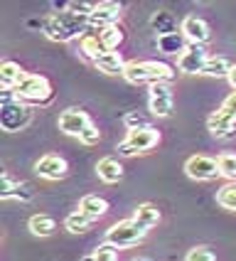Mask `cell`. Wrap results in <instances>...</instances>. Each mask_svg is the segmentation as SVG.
<instances>
[{"instance_id":"1","label":"cell","mask_w":236,"mask_h":261,"mask_svg":"<svg viewBox=\"0 0 236 261\" xmlns=\"http://www.w3.org/2000/svg\"><path fill=\"white\" fill-rule=\"evenodd\" d=\"M40 25L52 42H72V40H81L88 32V17L76 15L72 10H59L54 15L42 17Z\"/></svg>"},{"instance_id":"2","label":"cell","mask_w":236,"mask_h":261,"mask_svg":"<svg viewBox=\"0 0 236 261\" xmlns=\"http://www.w3.org/2000/svg\"><path fill=\"white\" fill-rule=\"evenodd\" d=\"M123 76L131 84H150V87H155V84H170L175 79V72L165 62H153V59L138 62V59H133V62H128Z\"/></svg>"},{"instance_id":"3","label":"cell","mask_w":236,"mask_h":261,"mask_svg":"<svg viewBox=\"0 0 236 261\" xmlns=\"http://www.w3.org/2000/svg\"><path fill=\"white\" fill-rule=\"evenodd\" d=\"M148 229H143L135 219H123V222H116L106 229V239L103 244H111L113 249H131L135 244H140L145 239Z\"/></svg>"},{"instance_id":"4","label":"cell","mask_w":236,"mask_h":261,"mask_svg":"<svg viewBox=\"0 0 236 261\" xmlns=\"http://www.w3.org/2000/svg\"><path fill=\"white\" fill-rule=\"evenodd\" d=\"M15 91V99L20 103H49L52 101V87H49V82L40 76V74H27L17 87L13 89Z\"/></svg>"},{"instance_id":"5","label":"cell","mask_w":236,"mask_h":261,"mask_svg":"<svg viewBox=\"0 0 236 261\" xmlns=\"http://www.w3.org/2000/svg\"><path fill=\"white\" fill-rule=\"evenodd\" d=\"M158 143H160V133H158V128H153V126L128 130L126 138L118 143V155L131 158V155H138V153H148L150 148H155Z\"/></svg>"},{"instance_id":"6","label":"cell","mask_w":236,"mask_h":261,"mask_svg":"<svg viewBox=\"0 0 236 261\" xmlns=\"http://www.w3.org/2000/svg\"><path fill=\"white\" fill-rule=\"evenodd\" d=\"M29 121H32V109L27 103L13 101L0 106V126H3V130H8V133L22 130Z\"/></svg>"},{"instance_id":"7","label":"cell","mask_w":236,"mask_h":261,"mask_svg":"<svg viewBox=\"0 0 236 261\" xmlns=\"http://www.w3.org/2000/svg\"><path fill=\"white\" fill-rule=\"evenodd\" d=\"M121 13H123V5L116 3V0L96 3L94 13L88 15V28H111V25H118Z\"/></svg>"},{"instance_id":"8","label":"cell","mask_w":236,"mask_h":261,"mask_svg":"<svg viewBox=\"0 0 236 261\" xmlns=\"http://www.w3.org/2000/svg\"><path fill=\"white\" fill-rule=\"evenodd\" d=\"M209 62V55L202 44H187V49L177 57V67L185 74H202Z\"/></svg>"},{"instance_id":"9","label":"cell","mask_w":236,"mask_h":261,"mask_svg":"<svg viewBox=\"0 0 236 261\" xmlns=\"http://www.w3.org/2000/svg\"><path fill=\"white\" fill-rule=\"evenodd\" d=\"M185 173L190 175L192 180L206 182V180L219 177V165H217V160L214 158H206V155H192V158L185 163Z\"/></svg>"},{"instance_id":"10","label":"cell","mask_w":236,"mask_h":261,"mask_svg":"<svg viewBox=\"0 0 236 261\" xmlns=\"http://www.w3.org/2000/svg\"><path fill=\"white\" fill-rule=\"evenodd\" d=\"M91 126V118L84 109H67V111H62V116H59V130L62 133H67V136H76V138H81V133Z\"/></svg>"},{"instance_id":"11","label":"cell","mask_w":236,"mask_h":261,"mask_svg":"<svg viewBox=\"0 0 236 261\" xmlns=\"http://www.w3.org/2000/svg\"><path fill=\"white\" fill-rule=\"evenodd\" d=\"M148 106H150L153 116H158V118L170 116L172 114V89H170V84H155V87H150Z\"/></svg>"},{"instance_id":"12","label":"cell","mask_w":236,"mask_h":261,"mask_svg":"<svg viewBox=\"0 0 236 261\" xmlns=\"http://www.w3.org/2000/svg\"><path fill=\"white\" fill-rule=\"evenodd\" d=\"M180 32L185 35V40L190 44H202L204 47L209 42V37H212V30L206 25L202 17H197V15H187L182 22H180Z\"/></svg>"},{"instance_id":"13","label":"cell","mask_w":236,"mask_h":261,"mask_svg":"<svg viewBox=\"0 0 236 261\" xmlns=\"http://www.w3.org/2000/svg\"><path fill=\"white\" fill-rule=\"evenodd\" d=\"M0 200H20V202H32L35 190L27 182H15L8 173H0Z\"/></svg>"},{"instance_id":"14","label":"cell","mask_w":236,"mask_h":261,"mask_svg":"<svg viewBox=\"0 0 236 261\" xmlns=\"http://www.w3.org/2000/svg\"><path fill=\"white\" fill-rule=\"evenodd\" d=\"M35 173L44 180H62L67 175V160L62 155H42L35 163Z\"/></svg>"},{"instance_id":"15","label":"cell","mask_w":236,"mask_h":261,"mask_svg":"<svg viewBox=\"0 0 236 261\" xmlns=\"http://www.w3.org/2000/svg\"><path fill=\"white\" fill-rule=\"evenodd\" d=\"M206 128H209V133L214 138H231L236 133V121L229 118L226 114H221V111H214L212 116L206 118Z\"/></svg>"},{"instance_id":"16","label":"cell","mask_w":236,"mask_h":261,"mask_svg":"<svg viewBox=\"0 0 236 261\" xmlns=\"http://www.w3.org/2000/svg\"><path fill=\"white\" fill-rule=\"evenodd\" d=\"M94 67L103 74H121L123 76L128 62H123L121 52H103V55H99V57L94 59Z\"/></svg>"},{"instance_id":"17","label":"cell","mask_w":236,"mask_h":261,"mask_svg":"<svg viewBox=\"0 0 236 261\" xmlns=\"http://www.w3.org/2000/svg\"><path fill=\"white\" fill-rule=\"evenodd\" d=\"M96 175H99V180L108 182V185L121 182L123 180V165L116 158H101L96 163Z\"/></svg>"},{"instance_id":"18","label":"cell","mask_w":236,"mask_h":261,"mask_svg":"<svg viewBox=\"0 0 236 261\" xmlns=\"http://www.w3.org/2000/svg\"><path fill=\"white\" fill-rule=\"evenodd\" d=\"M27 74L22 72V67L17 64V62H3L0 64V84H3V89H15L22 79H25Z\"/></svg>"},{"instance_id":"19","label":"cell","mask_w":236,"mask_h":261,"mask_svg":"<svg viewBox=\"0 0 236 261\" xmlns=\"http://www.w3.org/2000/svg\"><path fill=\"white\" fill-rule=\"evenodd\" d=\"M131 219H135L143 229H148V232H150V229L160 222V210H158L155 204L143 202V204H138V207H135V212H133Z\"/></svg>"},{"instance_id":"20","label":"cell","mask_w":236,"mask_h":261,"mask_svg":"<svg viewBox=\"0 0 236 261\" xmlns=\"http://www.w3.org/2000/svg\"><path fill=\"white\" fill-rule=\"evenodd\" d=\"M150 28L158 32V37H165V35H175L177 32V20L172 13H167V10H158V13H153L150 17Z\"/></svg>"},{"instance_id":"21","label":"cell","mask_w":236,"mask_h":261,"mask_svg":"<svg viewBox=\"0 0 236 261\" xmlns=\"http://www.w3.org/2000/svg\"><path fill=\"white\" fill-rule=\"evenodd\" d=\"M103 52H106V49H103L101 40L96 37V32H91V30H88L86 35L79 40V55H81L84 59H88L91 64H94V59L99 57V55H103Z\"/></svg>"},{"instance_id":"22","label":"cell","mask_w":236,"mask_h":261,"mask_svg":"<svg viewBox=\"0 0 236 261\" xmlns=\"http://www.w3.org/2000/svg\"><path fill=\"white\" fill-rule=\"evenodd\" d=\"M88 30L96 32V37L101 40L106 52H116V47L123 42V32H121L118 25H111V28H88Z\"/></svg>"},{"instance_id":"23","label":"cell","mask_w":236,"mask_h":261,"mask_svg":"<svg viewBox=\"0 0 236 261\" xmlns=\"http://www.w3.org/2000/svg\"><path fill=\"white\" fill-rule=\"evenodd\" d=\"M187 40H185V35L182 32H175V35H165V37H158V49H160L162 55H182L185 49H187Z\"/></svg>"},{"instance_id":"24","label":"cell","mask_w":236,"mask_h":261,"mask_svg":"<svg viewBox=\"0 0 236 261\" xmlns=\"http://www.w3.org/2000/svg\"><path fill=\"white\" fill-rule=\"evenodd\" d=\"M79 210H81L84 215H88L91 219H99L108 212V202H106L103 197H99V195H84L81 202H79Z\"/></svg>"},{"instance_id":"25","label":"cell","mask_w":236,"mask_h":261,"mask_svg":"<svg viewBox=\"0 0 236 261\" xmlns=\"http://www.w3.org/2000/svg\"><path fill=\"white\" fill-rule=\"evenodd\" d=\"M27 227L35 237H52L54 229H57V222L52 217H47V215H32L27 222Z\"/></svg>"},{"instance_id":"26","label":"cell","mask_w":236,"mask_h":261,"mask_svg":"<svg viewBox=\"0 0 236 261\" xmlns=\"http://www.w3.org/2000/svg\"><path fill=\"white\" fill-rule=\"evenodd\" d=\"M234 62L231 59H226V57H209V62H206V67H204V72L202 74H206V76H226L229 79V74L234 72Z\"/></svg>"},{"instance_id":"27","label":"cell","mask_w":236,"mask_h":261,"mask_svg":"<svg viewBox=\"0 0 236 261\" xmlns=\"http://www.w3.org/2000/svg\"><path fill=\"white\" fill-rule=\"evenodd\" d=\"M91 222H94V219L88 217V215H84L81 210H76L72 215H67L64 227H67V232H72V234H84L88 227H91Z\"/></svg>"},{"instance_id":"28","label":"cell","mask_w":236,"mask_h":261,"mask_svg":"<svg viewBox=\"0 0 236 261\" xmlns=\"http://www.w3.org/2000/svg\"><path fill=\"white\" fill-rule=\"evenodd\" d=\"M219 165V175L226 180H236V153H221L217 158Z\"/></svg>"},{"instance_id":"29","label":"cell","mask_w":236,"mask_h":261,"mask_svg":"<svg viewBox=\"0 0 236 261\" xmlns=\"http://www.w3.org/2000/svg\"><path fill=\"white\" fill-rule=\"evenodd\" d=\"M217 202L229 210V212H236V185H224V188L217 192Z\"/></svg>"},{"instance_id":"30","label":"cell","mask_w":236,"mask_h":261,"mask_svg":"<svg viewBox=\"0 0 236 261\" xmlns=\"http://www.w3.org/2000/svg\"><path fill=\"white\" fill-rule=\"evenodd\" d=\"M185 261H217V256H214V251L209 247H194L187 251Z\"/></svg>"},{"instance_id":"31","label":"cell","mask_w":236,"mask_h":261,"mask_svg":"<svg viewBox=\"0 0 236 261\" xmlns=\"http://www.w3.org/2000/svg\"><path fill=\"white\" fill-rule=\"evenodd\" d=\"M123 123H126V128L128 130H138V128H145V126H150L145 118L140 116L138 111H128L126 116H123Z\"/></svg>"},{"instance_id":"32","label":"cell","mask_w":236,"mask_h":261,"mask_svg":"<svg viewBox=\"0 0 236 261\" xmlns=\"http://www.w3.org/2000/svg\"><path fill=\"white\" fill-rule=\"evenodd\" d=\"M94 259L96 261H118V254L111 244H101V247L94 251Z\"/></svg>"},{"instance_id":"33","label":"cell","mask_w":236,"mask_h":261,"mask_svg":"<svg viewBox=\"0 0 236 261\" xmlns=\"http://www.w3.org/2000/svg\"><path fill=\"white\" fill-rule=\"evenodd\" d=\"M99 138H101V130L91 123V126H88L84 133H81V138H79V141H81L84 145H94V143H99Z\"/></svg>"},{"instance_id":"34","label":"cell","mask_w":236,"mask_h":261,"mask_svg":"<svg viewBox=\"0 0 236 261\" xmlns=\"http://www.w3.org/2000/svg\"><path fill=\"white\" fill-rule=\"evenodd\" d=\"M219 111H221V114H226L229 118H234V121H236V91H234V94H229V96L224 99V103L219 106Z\"/></svg>"},{"instance_id":"35","label":"cell","mask_w":236,"mask_h":261,"mask_svg":"<svg viewBox=\"0 0 236 261\" xmlns=\"http://www.w3.org/2000/svg\"><path fill=\"white\" fill-rule=\"evenodd\" d=\"M229 84H231V87L236 89V67H234V72L229 74Z\"/></svg>"},{"instance_id":"36","label":"cell","mask_w":236,"mask_h":261,"mask_svg":"<svg viewBox=\"0 0 236 261\" xmlns=\"http://www.w3.org/2000/svg\"><path fill=\"white\" fill-rule=\"evenodd\" d=\"M133 261H153V259H148V256H138V259H133Z\"/></svg>"}]
</instances>
